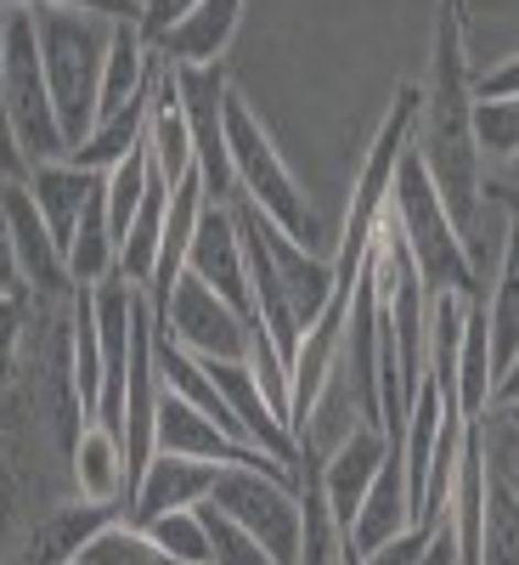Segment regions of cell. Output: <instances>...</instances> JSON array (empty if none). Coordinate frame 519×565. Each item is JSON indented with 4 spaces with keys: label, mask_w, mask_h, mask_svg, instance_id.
<instances>
[{
    "label": "cell",
    "mask_w": 519,
    "mask_h": 565,
    "mask_svg": "<svg viewBox=\"0 0 519 565\" xmlns=\"http://www.w3.org/2000/svg\"><path fill=\"white\" fill-rule=\"evenodd\" d=\"M412 153L430 170L435 193L457 232L468 238L480 221V136H475V68H468L463 45V18L435 7V34H430V79L418 85V125H412Z\"/></svg>",
    "instance_id": "obj_1"
},
{
    "label": "cell",
    "mask_w": 519,
    "mask_h": 565,
    "mask_svg": "<svg viewBox=\"0 0 519 565\" xmlns=\"http://www.w3.org/2000/svg\"><path fill=\"white\" fill-rule=\"evenodd\" d=\"M390 226H396V238L407 244V255H412V266H418V277H423V289H430V295H463V300L480 295L468 238L457 232V221L446 215L430 170L418 164L412 148H407V159H401V170H396Z\"/></svg>",
    "instance_id": "obj_2"
},
{
    "label": "cell",
    "mask_w": 519,
    "mask_h": 565,
    "mask_svg": "<svg viewBox=\"0 0 519 565\" xmlns=\"http://www.w3.org/2000/svg\"><path fill=\"white\" fill-rule=\"evenodd\" d=\"M226 159H231V181H238V199H249L277 232H289L294 244L322 249V215L311 210L305 186L294 181L289 159L277 153L271 130L260 125V114L231 90L226 97Z\"/></svg>",
    "instance_id": "obj_3"
},
{
    "label": "cell",
    "mask_w": 519,
    "mask_h": 565,
    "mask_svg": "<svg viewBox=\"0 0 519 565\" xmlns=\"http://www.w3.org/2000/svg\"><path fill=\"white\" fill-rule=\"evenodd\" d=\"M108 18L97 12H34L40 34V68L52 85V103L68 136V153L97 125V97H102V63H108Z\"/></svg>",
    "instance_id": "obj_4"
},
{
    "label": "cell",
    "mask_w": 519,
    "mask_h": 565,
    "mask_svg": "<svg viewBox=\"0 0 519 565\" xmlns=\"http://www.w3.org/2000/svg\"><path fill=\"white\" fill-rule=\"evenodd\" d=\"M0 85H7V114H12L29 170L68 159V136H63L52 85H45V68H40L34 12H7V29H0Z\"/></svg>",
    "instance_id": "obj_5"
},
{
    "label": "cell",
    "mask_w": 519,
    "mask_h": 565,
    "mask_svg": "<svg viewBox=\"0 0 519 565\" xmlns=\"http://www.w3.org/2000/svg\"><path fill=\"white\" fill-rule=\"evenodd\" d=\"M209 503L238 521L277 565H300L305 543V503H300V476H277V469H220Z\"/></svg>",
    "instance_id": "obj_6"
},
{
    "label": "cell",
    "mask_w": 519,
    "mask_h": 565,
    "mask_svg": "<svg viewBox=\"0 0 519 565\" xmlns=\"http://www.w3.org/2000/svg\"><path fill=\"white\" fill-rule=\"evenodd\" d=\"M153 328L181 345L186 356H215V362H249V317L244 311H231L209 282H198L193 271H181L175 277V289H170V306L153 317Z\"/></svg>",
    "instance_id": "obj_7"
},
{
    "label": "cell",
    "mask_w": 519,
    "mask_h": 565,
    "mask_svg": "<svg viewBox=\"0 0 519 565\" xmlns=\"http://www.w3.org/2000/svg\"><path fill=\"white\" fill-rule=\"evenodd\" d=\"M175 97H181V119L193 136V170L204 181L209 204H231L238 181H231V159H226V68H175Z\"/></svg>",
    "instance_id": "obj_8"
},
{
    "label": "cell",
    "mask_w": 519,
    "mask_h": 565,
    "mask_svg": "<svg viewBox=\"0 0 519 565\" xmlns=\"http://www.w3.org/2000/svg\"><path fill=\"white\" fill-rule=\"evenodd\" d=\"M186 271L198 282L255 322V295H249V255H244V232H238V215L231 204H204L198 215V232H193V249H186Z\"/></svg>",
    "instance_id": "obj_9"
},
{
    "label": "cell",
    "mask_w": 519,
    "mask_h": 565,
    "mask_svg": "<svg viewBox=\"0 0 519 565\" xmlns=\"http://www.w3.org/2000/svg\"><path fill=\"white\" fill-rule=\"evenodd\" d=\"M0 210H7L12 244H18V266L34 300H74V277H68V255L57 249L52 226L34 210L29 181H0Z\"/></svg>",
    "instance_id": "obj_10"
},
{
    "label": "cell",
    "mask_w": 519,
    "mask_h": 565,
    "mask_svg": "<svg viewBox=\"0 0 519 565\" xmlns=\"http://www.w3.org/2000/svg\"><path fill=\"white\" fill-rule=\"evenodd\" d=\"M119 509H125V503H90V498H74V503L45 509L40 521L12 543V559H7V565H74L90 537H97L108 521H119Z\"/></svg>",
    "instance_id": "obj_11"
},
{
    "label": "cell",
    "mask_w": 519,
    "mask_h": 565,
    "mask_svg": "<svg viewBox=\"0 0 519 565\" xmlns=\"http://www.w3.org/2000/svg\"><path fill=\"white\" fill-rule=\"evenodd\" d=\"M215 476H220V463H198V458L153 452V458H148V469L136 476L130 498H125V521H136V526H153L159 514L198 509V503L215 492Z\"/></svg>",
    "instance_id": "obj_12"
},
{
    "label": "cell",
    "mask_w": 519,
    "mask_h": 565,
    "mask_svg": "<svg viewBox=\"0 0 519 565\" xmlns=\"http://www.w3.org/2000/svg\"><path fill=\"white\" fill-rule=\"evenodd\" d=\"M385 452H390L385 430L361 424V430H350V436L334 447V458L316 463V481H322L327 514H334V526H339V532H350V526H356V509H361V498H367L372 476H379Z\"/></svg>",
    "instance_id": "obj_13"
},
{
    "label": "cell",
    "mask_w": 519,
    "mask_h": 565,
    "mask_svg": "<svg viewBox=\"0 0 519 565\" xmlns=\"http://www.w3.org/2000/svg\"><path fill=\"white\" fill-rule=\"evenodd\" d=\"M244 7L249 0H198V12H186L153 52L170 68H215L226 57L231 34H238V23H244Z\"/></svg>",
    "instance_id": "obj_14"
},
{
    "label": "cell",
    "mask_w": 519,
    "mask_h": 565,
    "mask_svg": "<svg viewBox=\"0 0 519 565\" xmlns=\"http://www.w3.org/2000/svg\"><path fill=\"white\" fill-rule=\"evenodd\" d=\"M407 526H412L407 458H401V441H390V452H385V463H379V476H372V487H367V498H361V509H356V526L339 532V537H350L361 554H372L379 543H390V537L407 532Z\"/></svg>",
    "instance_id": "obj_15"
},
{
    "label": "cell",
    "mask_w": 519,
    "mask_h": 565,
    "mask_svg": "<svg viewBox=\"0 0 519 565\" xmlns=\"http://www.w3.org/2000/svg\"><path fill=\"white\" fill-rule=\"evenodd\" d=\"M491 199H502L508 210V238H502V266H497V282H491V300H486V317H491V380L508 367V356L519 351V193H502V186H486Z\"/></svg>",
    "instance_id": "obj_16"
},
{
    "label": "cell",
    "mask_w": 519,
    "mask_h": 565,
    "mask_svg": "<svg viewBox=\"0 0 519 565\" xmlns=\"http://www.w3.org/2000/svg\"><path fill=\"white\" fill-rule=\"evenodd\" d=\"M97 186H102V175L79 170L74 159L34 164V170H29V199H34V210L45 215V226H52V238H57L63 255H68L74 226H79V215H85V204H90V193H97Z\"/></svg>",
    "instance_id": "obj_17"
},
{
    "label": "cell",
    "mask_w": 519,
    "mask_h": 565,
    "mask_svg": "<svg viewBox=\"0 0 519 565\" xmlns=\"http://www.w3.org/2000/svg\"><path fill=\"white\" fill-rule=\"evenodd\" d=\"M153 63L159 52L141 34V18H113L108 29V63H102V97H97V119L119 114L125 103H136L153 85Z\"/></svg>",
    "instance_id": "obj_18"
},
{
    "label": "cell",
    "mask_w": 519,
    "mask_h": 565,
    "mask_svg": "<svg viewBox=\"0 0 519 565\" xmlns=\"http://www.w3.org/2000/svg\"><path fill=\"white\" fill-rule=\"evenodd\" d=\"M204 181L198 170L175 181L170 186V210H164V244H159V266H153V282H148V306L153 317L170 306V289H175V277L186 271V249H193V232H198V215H204Z\"/></svg>",
    "instance_id": "obj_19"
},
{
    "label": "cell",
    "mask_w": 519,
    "mask_h": 565,
    "mask_svg": "<svg viewBox=\"0 0 519 565\" xmlns=\"http://www.w3.org/2000/svg\"><path fill=\"white\" fill-rule=\"evenodd\" d=\"M164 210H170V181L153 170L148 181V193H141L130 226H125V238H119V277L130 282V289L148 295V282H153V266H159V244H164Z\"/></svg>",
    "instance_id": "obj_20"
},
{
    "label": "cell",
    "mask_w": 519,
    "mask_h": 565,
    "mask_svg": "<svg viewBox=\"0 0 519 565\" xmlns=\"http://www.w3.org/2000/svg\"><path fill=\"white\" fill-rule=\"evenodd\" d=\"M68 476H74L79 498H90V503H125V447L108 424L90 418L79 430V441L68 452Z\"/></svg>",
    "instance_id": "obj_21"
},
{
    "label": "cell",
    "mask_w": 519,
    "mask_h": 565,
    "mask_svg": "<svg viewBox=\"0 0 519 565\" xmlns=\"http://www.w3.org/2000/svg\"><path fill=\"white\" fill-rule=\"evenodd\" d=\"M491 407V317L486 295L463 306V340H457V413L480 418Z\"/></svg>",
    "instance_id": "obj_22"
},
{
    "label": "cell",
    "mask_w": 519,
    "mask_h": 565,
    "mask_svg": "<svg viewBox=\"0 0 519 565\" xmlns=\"http://www.w3.org/2000/svg\"><path fill=\"white\" fill-rule=\"evenodd\" d=\"M148 114H153V85L141 90L136 103H125L119 114H108V119L90 125V136L79 141L68 159H74L79 170H90V175H108L125 153H136L141 141H148Z\"/></svg>",
    "instance_id": "obj_23"
},
{
    "label": "cell",
    "mask_w": 519,
    "mask_h": 565,
    "mask_svg": "<svg viewBox=\"0 0 519 565\" xmlns=\"http://www.w3.org/2000/svg\"><path fill=\"white\" fill-rule=\"evenodd\" d=\"M119 271V238L108 226V204H102V186L90 193L79 226H74V244H68V277L74 289H90V282H102Z\"/></svg>",
    "instance_id": "obj_24"
},
{
    "label": "cell",
    "mask_w": 519,
    "mask_h": 565,
    "mask_svg": "<svg viewBox=\"0 0 519 565\" xmlns=\"http://www.w3.org/2000/svg\"><path fill=\"white\" fill-rule=\"evenodd\" d=\"M475 430H480V452H486V476L519 498V413L513 407H486L475 418Z\"/></svg>",
    "instance_id": "obj_25"
},
{
    "label": "cell",
    "mask_w": 519,
    "mask_h": 565,
    "mask_svg": "<svg viewBox=\"0 0 519 565\" xmlns=\"http://www.w3.org/2000/svg\"><path fill=\"white\" fill-rule=\"evenodd\" d=\"M85 565H175L148 532H141L136 521H108L97 537L85 543V554H79Z\"/></svg>",
    "instance_id": "obj_26"
},
{
    "label": "cell",
    "mask_w": 519,
    "mask_h": 565,
    "mask_svg": "<svg viewBox=\"0 0 519 565\" xmlns=\"http://www.w3.org/2000/svg\"><path fill=\"white\" fill-rule=\"evenodd\" d=\"M480 565H519V498H508L486 476V521H480Z\"/></svg>",
    "instance_id": "obj_27"
},
{
    "label": "cell",
    "mask_w": 519,
    "mask_h": 565,
    "mask_svg": "<svg viewBox=\"0 0 519 565\" xmlns=\"http://www.w3.org/2000/svg\"><path fill=\"white\" fill-rule=\"evenodd\" d=\"M175 565H209V532H204V514L198 509H175V514H159L153 526H141Z\"/></svg>",
    "instance_id": "obj_28"
},
{
    "label": "cell",
    "mask_w": 519,
    "mask_h": 565,
    "mask_svg": "<svg viewBox=\"0 0 519 565\" xmlns=\"http://www.w3.org/2000/svg\"><path fill=\"white\" fill-rule=\"evenodd\" d=\"M198 514H204V532H209V565H277L238 521H226L209 498L198 503Z\"/></svg>",
    "instance_id": "obj_29"
},
{
    "label": "cell",
    "mask_w": 519,
    "mask_h": 565,
    "mask_svg": "<svg viewBox=\"0 0 519 565\" xmlns=\"http://www.w3.org/2000/svg\"><path fill=\"white\" fill-rule=\"evenodd\" d=\"M23 340H29V300L0 295V385H12V380H18Z\"/></svg>",
    "instance_id": "obj_30"
},
{
    "label": "cell",
    "mask_w": 519,
    "mask_h": 565,
    "mask_svg": "<svg viewBox=\"0 0 519 565\" xmlns=\"http://www.w3.org/2000/svg\"><path fill=\"white\" fill-rule=\"evenodd\" d=\"M7 12H97V18H141L136 0H0Z\"/></svg>",
    "instance_id": "obj_31"
},
{
    "label": "cell",
    "mask_w": 519,
    "mask_h": 565,
    "mask_svg": "<svg viewBox=\"0 0 519 565\" xmlns=\"http://www.w3.org/2000/svg\"><path fill=\"white\" fill-rule=\"evenodd\" d=\"M435 526H441V521H418V526L396 532L390 543H379V548H372V554H361V565H418V554L430 548Z\"/></svg>",
    "instance_id": "obj_32"
},
{
    "label": "cell",
    "mask_w": 519,
    "mask_h": 565,
    "mask_svg": "<svg viewBox=\"0 0 519 565\" xmlns=\"http://www.w3.org/2000/svg\"><path fill=\"white\" fill-rule=\"evenodd\" d=\"M0 29H7V12H0ZM0 181H29V159L18 148V130L7 114V85H0Z\"/></svg>",
    "instance_id": "obj_33"
},
{
    "label": "cell",
    "mask_w": 519,
    "mask_h": 565,
    "mask_svg": "<svg viewBox=\"0 0 519 565\" xmlns=\"http://www.w3.org/2000/svg\"><path fill=\"white\" fill-rule=\"evenodd\" d=\"M186 12H198V0H141V34H148V45H159Z\"/></svg>",
    "instance_id": "obj_34"
},
{
    "label": "cell",
    "mask_w": 519,
    "mask_h": 565,
    "mask_svg": "<svg viewBox=\"0 0 519 565\" xmlns=\"http://www.w3.org/2000/svg\"><path fill=\"white\" fill-rule=\"evenodd\" d=\"M0 295H12V300H34V295H29V282H23V266H18V244H12L7 210H0Z\"/></svg>",
    "instance_id": "obj_35"
},
{
    "label": "cell",
    "mask_w": 519,
    "mask_h": 565,
    "mask_svg": "<svg viewBox=\"0 0 519 565\" xmlns=\"http://www.w3.org/2000/svg\"><path fill=\"white\" fill-rule=\"evenodd\" d=\"M475 97H480V103H491V97H519V52L502 57L497 68H486V74L475 79Z\"/></svg>",
    "instance_id": "obj_36"
},
{
    "label": "cell",
    "mask_w": 519,
    "mask_h": 565,
    "mask_svg": "<svg viewBox=\"0 0 519 565\" xmlns=\"http://www.w3.org/2000/svg\"><path fill=\"white\" fill-rule=\"evenodd\" d=\"M418 565H457V537H452V514H441V526H435L430 548L418 554Z\"/></svg>",
    "instance_id": "obj_37"
},
{
    "label": "cell",
    "mask_w": 519,
    "mask_h": 565,
    "mask_svg": "<svg viewBox=\"0 0 519 565\" xmlns=\"http://www.w3.org/2000/svg\"><path fill=\"white\" fill-rule=\"evenodd\" d=\"M491 407H519V351L508 356V367L491 380Z\"/></svg>",
    "instance_id": "obj_38"
},
{
    "label": "cell",
    "mask_w": 519,
    "mask_h": 565,
    "mask_svg": "<svg viewBox=\"0 0 519 565\" xmlns=\"http://www.w3.org/2000/svg\"><path fill=\"white\" fill-rule=\"evenodd\" d=\"M435 7H446V12H457V18L468 23V0H435Z\"/></svg>",
    "instance_id": "obj_39"
},
{
    "label": "cell",
    "mask_w": 519,
    "mask_h": 565,
    "mask_svg": "<svg viewBox=\"0 0 519 565\" xmlns=\"http://www.w3.org/2000/svg\"><path fill=\"white\" fill-rule=\"evenodd\" d=\"M74 565H85V559H74Z\"/></svg>",
    "instance_id": "obj_40"
},
{
    "label": "cell",
    "mask_w": 519,
    "mask_h": 565,
    "mask_svg": "<svg viewBox=\"0 0 519 565\" xmlns=\"http://www.w3.org/2000/svg\"><path fill=\"white\" fill-rule=\"evenodd\" d=\"M0 565H7V559H0Z\"/></svg>",
    "instance_id": "obj_41"
},
{
    "label": "cell",
    "mask_w": 519,
    "mask_h": 565,
    "mask_svg": "<svg viewBox=\"0 0 519 565\" xmlns=\"http://www.w3.org/2000/svg\"><path fill=\"white\" fill-rule=\"evenodd\" d=\"M513 413H519V407H513Z\"/></svg>",
    "instance_id": "obj_42"
}]
</instances>
